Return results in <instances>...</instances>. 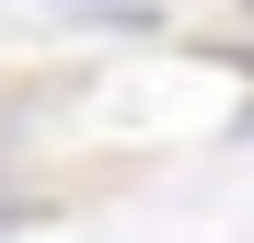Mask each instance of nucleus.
I'll use <instances>...</instances> for the list:
<instances>
[{"label": "nucleus", "mask_w": 254, "mask_h": 243, "mask_svg": "<svg viewBox=\"0 0 254 243\" xmlns=\"http://www.w3.org/2000/svg\"><path fill=\"white\" fill-rule=\"evenodd\" d=\"M243 12H254V0H243Z\"/></svg>", "instance_id": "1"}]
</instances>
